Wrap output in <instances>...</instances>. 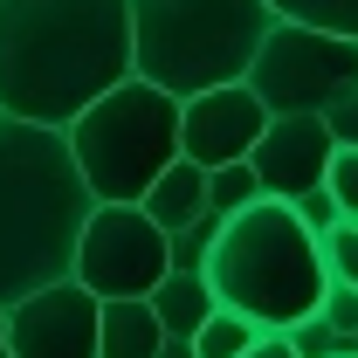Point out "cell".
I'll return each mask as SVG.
<instances>
[{
  "instance_id": "1",
  "label": "cell",
  "mask_w": 358,
  "mask_h": 358,
  "mask_svg": "<svg viewBox=\"0 0 358 358\" xmlns=\"http://www.w3.org/2000/svg\"><path fill=\"white\" fill-rule=\"evenodd\" d=\"M131 76V0H0V117L69 131Z\"/></svg>"
},
{
  "instance_id": "2",
  "label": "cell",
  "mask_w": 358,
  "mask_h": 358,
  "mask_svg": "<svg viewBox=\"0 0 358 358\" xmlns=\"http://www.w3.org/2000/svg\"><path fill=\"white\" fill-rule=\"evenodd\" d=\"M90 214L96 200L69 159V138L28 117H0V310L48 282H69Z\"/></svg>"
},
{
  "instance_id": "3",
  "label": "cell",
  "mask_w": 358,
  "mask_h": 358,
  "mask_svg": "<svg viewBox=\"0 0 358 358\" xmlns=\"http://www.w3.org/2000/svg\"><path fill=\"white\" fill-rule=\"evenodd\" d=\"M200 275L221 310H241L262 331H296L324 303V255L289 200H255L234 221H221Z\"/></svg>"
},
{
  "instance_id": "4",
  "label": "cell",
  "mask_w": 358,
  "mask_h": 358,
  "mask_svg": "<svg viewBox=\"0 0 358 358\" xmlns=\"http://www.w3.org/2000/svg\"><path fill=\"white\" fill-rule=\"evenodd\" d=\"M268 28V0H131V76L179 103L200 90L248 83Z\"/></svg>"
},
{
  "instance_id": "5",
  "label": "cell",
  "mask_w": 358,
  "mask_h": 358,
  "mask_svg": "<svg viewBox=\"0 0 358 358\" xmlns=\"http://www.w3.org/2000/svg\"><path fill=\"white\" fill-rule=\"evenodd\" d=\"M62 138H69V159L96 207H138L152 193V179L179 159V96L152 90L145 76H124Z\"/></svg>"
},
{
  "instance_id": "6",
  "label": "cell",
  "mask_w": 358,
  "mask_h": 358,
  "mask_svg": "<svg viewBox=\"0 0 358 358\" xmlns=\"http://www.w3.org/2000/svg\"><path fill=\"white\" fill-rule=\"evenodd\" d=\"M345 83H358V42L303 21H275L248 62V90L268 117H317Z\"/></svg>"
},
{
  "instance_id": "7",
  "label": "cell",
  "mask_w": 358,
  "mask_h": 358,
  "mask_svg": "<svg viewBox=\"0 0 358 358\" xmlns=\"http://www.w3.org/2000/svg\"><path fill=\"white\" fill-rule=\"evenodd\" d=\"M166 227H152L145 207H96L83 221L76 241V282H83L96 303H138L166 282Z\"/></svg>"
},
{
  "instance_id": "8",
  "label": "cell",
  "mask_w": 358,
  "mask_h": 358,
  "mask_svg": "<svg viewBox=\"0 0 358 358\" xmlns=\"http://www.w3.org/2000/svg\"><path fill=\"white\" fill-rule=\"evenodd\" d=\"M96 317H103V303L69 275V282H48L35 296L7 303L0 324H7L14 358H96Z\"/></svg>"
},
{
  "instance_id": "9",
  "label": "cell",
  "mask_w": 358,
  "mask_h": 358,
  "mask_svg": "<svg viewBox=\"0 0 358 358\" xmlns=\"http://www.w3.org/2000/svg\"><path fill=\"white\" fill-rule=\"evenodd\" d=\"M268 131V110L255 103L248 83H227V90H200L179 103V159H193L200 173L214 166H241L255 152V138Z\"/></svg>"
},
{
  "instance_id": "10",
  "label": "cell",
  "mask_w": 358,
  "mask_h": 358,
  "mask_svg": "<svg viewBox=\"0 0 358 358\" xmlns=\"http://www.w3.org/2000/svg\"><path fill=\"white\" fill-rule=\"evenodd\" d=\"M248 173L262 179V200H303L331 173V131L324 117H268L248 152Z\"/></svg>"
},
{
  "instance_id": "11",
  "label": "cell",
  "mask_w": 358,
  "mask_h": 358,
  "mask_svg": "<svg viewBox=\"0 0 358 358\" xmlns=\"http://www.w3.org/2000/svg\"><path fill=\"white\" fill-rule=\"evenodd\" d=\"M138 207L152 214V227H166V234H179V227H193L200 214H207V173H200L193 159H173L166 173L152 179V193H145Z\"/></svg>"
},
{
  "instance_id": "12",
  "label": "cell",
  "mask_w": 358,
  "mask_h": 358,
  "mask_svg": "<svg viewBox=\"0 0 358 358\" xmlns=\"http://www.w3.org/2000/svg\"><path fill=\"white\" fill-rule=\"evenodd\" d=\"M166 345V331H159V317L152 303L138 296V303H103L96 317V358H159Z\"/></svg>"
},
{
  "instance_id": "13",
  "label": "cell",
  "mask_w": 358,
  "mask_h": 358,
  "mask_svg": "<svg viewBox=\"0 0 358 358\" xmlns=\"http://www.w3.org/2000/svg\"><path fill=\"white\" fill-rule=\"evenodd\" d=\"M145 303H152V317H159V331H166V338H193L207 317L221 310V303H214V289H207V275H173V268H166V282H159Z\"/></svg>"
},
{
  "instance_id": "14",
  "label": "cell",
  "mask_w": 358,
  "mask_h": 358,
  "mask_svg": "<svg viewBox=\"0 0 358 358\" xmlns=\"http://www.w3.org/2000/svg\"><path fill=\"white\" fill-rule=\"evenodd\" d=\"M268 7H275V21H303V28L358 42V0H268Z\"/></svg>"
},
{
  "instance_id": "15",
  "label": "cell",
  "mask_w": 358,
  "mask_h": 358,
  "mask_svg": "<svg viewBox=\"0 0 358 358\" xmlns=\"http://www.w3.org/2000/svg\"><path fill=\"white\" fill-rule=\"evenodd\" d=\"M255 338H262V324H248L241 310H214L200 331H193V352L200 358H241Z\"/></svg>"
},
{
  "instance_id": "16",
  "label": "cell",
  "mask_w": 358,
  "mask_h": 358,
  "mask_svg": "<svg viewBox=\"0 0 358 358\" xmlns=\"http://www.w3.org/2000/svg\"><path fill=\"white\" fill-rule=\"evenodd\" d=\"M262 200V179L248 173V159L241 166H214L207 173V214H221V221H234L241 207H255Z\"/></svg>"
},
{
  "instance_id": "17",
  "label": "cell",
  "mask_w": 358,
  "mask_h": 358,
  "mask_svg": "<svg viewBox=\"0 0 358 358\" xmlns=\"http://www.w3.org/2000/svg\"><path fill=\"white\" fill-rule=\"evenodd\" d=\"M214 234H221V214H200L193 227L166 234V262H173V275H200L207 255H214Z\"/></svg>"
},
{
  "instance_id": "18",
  "label": "cell",
  "mask_w": 358,
  "mask_h": 358,
  "mask_svg": "<svg viewBox=\"0 0 358 358\" xmlns=\"http://www.w3.org/2000/svg\"><path fill=\"white\" fill-rule=\"evenodd\" d=\"M317 255H324V282H345L358 289V221H338L317 234Z\"/></svg>"
},
{
  "instance_id": "19",
  "label": "cell",
  "mask_w": 358,
  "mask_h": 358,
  "mask_svg": "<svg viewBox=\"0 0 358 358\" xmlns=\"http://www.w3.org/2000/svg\"><path fill=\"white\" fill-rule=\"evenodd\" d=\"M324 193L338 200V214H345V221H358V152L331 145V173H324Z\"/></svg>"
},
{
  "instance_id": "20",
  "label": "cell",
  "mask_w": 358,
  "mask_h": 358,
  "mask_svg": "<svg viewBox=\"0 0 358 358\" xmlns=\"http://www.w3.org/2000/svg\"><path fill=\"white\" fill-rule=\"evenodd\" d=\"M317 117H324V131H331V145H345V152H358V83H345L338 96H331V103H324V110H317Z\"/></svg>"
},
{
  "instance_id": "21",
  "label": "cell",
  "mask_w": 358,
  "mask_h": 358,
  "mask_svg": "<svg viewBox=\"0 0 358 358\" xmlns=\"http://www.w3.org/2000/svg\"><path fill=\"white\" fill-rule=\"evenodd\" d=\"M317 324H324V331H338V345H345V338L358 331V289H345V282H324Z\"/></svg>"
},
{
  "instance_id": "22",
  "label": "cell",
  "mask_w": 358,
  "mask_h": 358,
  "mask_svg": "<svg viewBox=\"0 0 358 358\" xmlns=\"http://www.w3.org/2000/svg\"><path fill=\"white\" fill-rule=\"evenodd\" d=\"M289 207H296V221L310 227V234H324V227H338V221H345V214H338V200H331L324 186H310V193H303V200H289Z\"/></svg>"
},
{
  "instance_id": "23",
  "label": "cell",
  "mask_w": 358,
  "mask_h": 358,
  "mask_svg": "<svg viewBox=\"0 0 358 358\" xmlns=\"http://www.w3.org/2000/svg\"><path fill=\"white\" fill-rule=\"evenodd\" d=\"M241 358H296V352H289V338H282V331H262V338H255Z\"/></svg>"
},
{
  "instance_id": "24",
  "label": "cell",
  "mask_w": 358,
  "mask_h": 358,
  "mask_svg": "<svg viewBox=\"0 0 358 358\" xmlns=\"http://www.w3.org/2000/svg\"><path fill=\"white\" fill-rule=\"evenodd\" d=\"M159 358H200V352H193V338H166V345H159Z\"/></svg>"
},
{
  "instance_id": "25",
  "label": "cell",
  "mask_w": 358,
  "mask_h": 358,
  "mask_svg": "<svg viewBox=\"0 0 358 358\" xmlns=\"http://www.w3.org/2000/svg\"><path fill=\"white\" fill-rule=\"evenodd\" d=\"M338 358H358V331H352V338H345V345H338Z\"/></svg>"
},
{
  "instance_id": "26",
  "label": "cell",
  "mask_w": 358,
  "mask_h": 358,
  "mask_svg": "<svg viewBox=\"0 0 358 358\" xmlns=\"http://www.w3.org/2000/svg\"><path fill=\"white\" fill-rule=\"evenodd\" d=\"M0 358H14V352H7V324H0Z\"/></svg>"
}]
</instances>
